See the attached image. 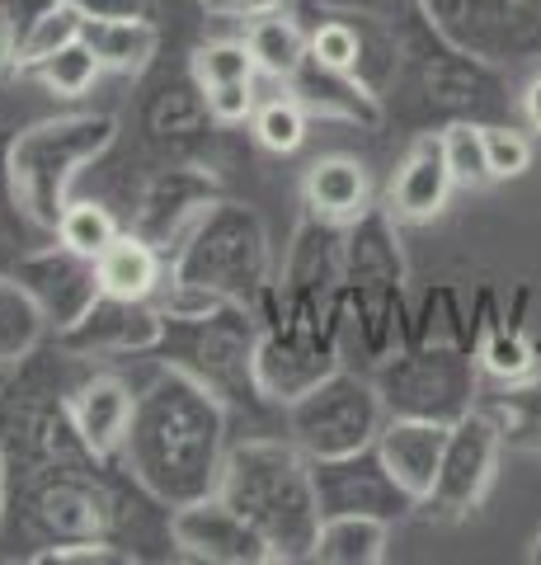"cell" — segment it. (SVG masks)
I'll return each instance as SVG.
<instances>
[{
  "label": "cell",
  "mask_w": 541,
  "mask_h": 565,
  "mask_svg": "<svg viewBox=\"0 0 541 565\" xmlns=\"http://www.w3.org/2000/svg\"><path fill=\"white\" fill-rule=\"evenodd\" d=\"M226 452H231L226 405L184 367L165 363L137 392L132 429L118 457H123V471L142 481V490H151L165 509H180L217 494Z\"/></svg>",
  "instance_id": "6da1fadb"
},
{
  "label": "cell",
  "mask_w": 541,
  "mask_h": 565,
  "mask_svg": "<svg viewBox=\"0 0 541 565\" xmlns=\"http://www.w3.org/2000/svg\"><path fill=\"white\" fill-rule=\"evenodd\" d=\"M217 494L269 537L273 561H311L325 514L311 457L288 434H246L231 444Z\"/></svg>",
  "instance_id": "7a4b0ae2"
},
{
  "label": "cell",
  "mask_w": 541,
  "mask_h": 565,
  "mask_svg": "<svg viewBox=\"0 0 541 565\" xmlns=\"http://www.w3.org/2000/svg\"><path fill=\"white\" fill-rule=\"evenodd\" d=\"M118 141V118L113 114H66V118H43L33 128L14 132L10 147V170H14V193L33 232H52L66 203H72V184L85 166H95L104 151Z\"/></svg>",
  "instance_id": "3957f363"
},
{
  "label": "cell",
  "mask_w": 541,
  "mask_h": 565,
  "mask_svg": "<svg viewBox=\"0 0 541 565\" xmlns=\"http://www.w3.org/2000/svg\"><path fill=\"white\" fill-rule=\"evenodd\" d=\"M170 278L250 307L255 292L273 278V245L264 217L246 203L217 199L194 232L180 241V250L170 255Z\"/></svg>",
  "instance_id": "277c9868"
},
{
  "label": "cell",
  "mask_w": 541,
  "mask_h": 565,
  "mask_svg": "<svg viewBox=\"0 0 541 565\" xmlns=\"http://www.w3.org/2000/svg\"><path fill=\"white\" fill-rule=\"evenodd\" d=\"M165 321V316H161ZM255 311L246 302H221L207 316H188V321H165L161 349L170 353L165 363L184 367L194 382H203L226 411L231 405H269L255 386V344H259Z\"/></svg>",
  "instance_id": "5b68a950"
},
{
  "label": "cell",
  "mask_w": 541,
  "mask_h": 565,
  "mask_svg": "<svg viewBox=\"0 0 541 565\" xmlns=\"http://www.w3.org/2000/svg\"><path fill=\"white\" fill-rule=\"evenodd\" d=\"M372 382L387 415L457 424L480 401V359L457 344H405L377 363Z\"/></svg>",
  "instance_id": "8992f818"
},
{
  "label": "cell",
  "mask_w": 541,
  "mask_h": 565,
  "mask_svg": "<svg viewBox=\"0 0 541 565\" xmlns=\"http://www.w3.org/2000/svg\"><path fill=\"white\" fill-rule=\"evenodd\" d=\"M381 424H387V411H381L377 382L368 373H354L348 363L316 382L306 396L283 405V429L311 462L368 448Z\"/></svg>",
  "instance_id": "52a82bcc"
},
{
  "label": "cell",
  "mask_w": 541,
  "mask_h": 565,
  "mask_svg": "<svg viewBox=\"0 0 541 565\" xmlns=\"http://www.w3.org/2000/svg\"><path fill=\"white\" fill-rule=\"evenodd\" d=\"M118 500H123V486L104 471V462H95V467H43V471L24 476V509H29V523L39 527L43 546L113 537Z\"/></svg>",
  "instance_id": "ba28073f"
},
{
  "label": "cell",
  "mask_w": 541,
  "mask_h": 565,
  "mask_svg": "<svg viewBox=\"0 0 541 565\" xmlns=\"http://www.w3.org/2000/svg\"><path fill=\"white\" fill-rule=\"evenodd\" d=\"M504 452V434L495 429V419L485 411H470L447 429V448H443V467L433 476L429 490V519H466L470 509H480L485 490L495 481Z\"/></svg>",
  "instance_id": "9c48e42d"
},
{
  "label": "cell",
  "mask_w": 541,
  "mask_h": 565,
  "mask_svg": "<svg viewBox=\"0 0 541 565\" xmlns=\"http://www.w3.org/2000/svg\"><path fill=\"white\" fill-rule=\"evenodd\" d=\"M170 542L180 556L207 561V565H269L273 561L269 537L246 514H236L221 494L170 509Z\"/></svg>",
  "instance_id": "30bf717a"
},
{
  "label": "cell",
  "mask_w": 541,
  "mask_h": 565,
  "mask_svg": "<svg viewBox=\"0 0 541 565\" xmlns=\"http://www.w3.org/2000/svg\"><path fill=\"white\" fill-rule=\"evenodd\" d=\"M311 471H316L321 514H372V519L396 523V519H405L414 509V494L387 471L377 444L348 452V457L311 462Z\"/></svg>",
  "instance_id": "8fae6325"
},
{
  "label": "cell",
  "mask_w": 541,
  "mask_h": 565,
  "mask_svg": "<svg viewBox=\"0 0 541 565\" xmlns=\"http://www.w3.org/2000/svg\"><path fill=\"white\" fill-rule=\"evenodd\" d=\"M221 199L217 193V180L198 166H165L151 174V184L142 189V199H137L132 207V226L128 232H137L142 241H151L155 250H161L165 259L180 250V241L194 232L198 217L207 207H213Z\"/></svg>",
  "instance_id": "7c38bea8"
},
{
  "label": "cell",
  "mask_w": 541,
  "mask_h": 565,
  "mask_svg": "<svg viewBox=\"0 0 541 565\" xmlns=\"http://www.w3.org/2000/svg\"><path fill=\"white\" fill-rule=\"evenodd\" d=\"M335 367H344L339 344L316 340V334L296 330V326H273L259 330L255 344V386L269 405H292L296 396H306L316 382H325Z\"/></svg>",
  "instance_id": "4fadbf2b"
},
{
  "label": "cell",
  "mask_w": 541,
  "mask_h": 565,
  "mask_svg": "<svg viewBox=\"0 0 541 565\" xmlns=\"http://www.w3.org/2000/svg\"><path fill=\"white\" fill-rule=\"evenodd\" d=\"M14 278L29 288V297L47 316L52 334H62L66 326H76L85 311L99 302V264L90 255H76L72 245H47L14 264Z\"/></svg>",
  "instance_id": "5bb4252c"
},
{
  "label": "cell",
  "mask_w": 541,
  "mask_h": 565,
  "mask_svg": "<svg viewBox=\"0 0 541 565\" xmlns=\"http://www.w3.org/2000/svg\"><path fill=\"white\" fill-rule=\"evenodd\" d=\"M165 321L155 302H128V297L99 292V302L76 326L57 334V349L76 359H104V353H155L161 349Z\"/></svg>",
  "instance_id": "9a60e30c"
},
{
  "label": "cell",
  "mask_w": 541,
  "mask_h": 565,
  "mask_svg": "<svg viewBox=\"0 0 541 565\" xmlns=\"http://www.w3.org/2000/svg\"><path fill=\"white\" fill-rule=\"evenodd\" d=\"M447 429H452V424L387 415V424H381L377 438H372L377 452H381V462H387V471L414 494V504H424L429 490H433V476H439V467H443Z\"/></svg>",
  "instance_id": "2e32d148"
},
{
  "label": "cell",
  "mask_w": 541,
  "mask_h": 565,
  "mask_svg": "<svg viewBox=\"0 0 541 565\" xmlns=\"http://www.w3.org/2000/svg\"><path fill=\"white\" fill-rule=\"evenodd\" d=\"M132 411H137V392H132L123 377H113V373H90L72 392V415H76L80 438L99 457H109V462L128 444Z\"/></svg>",
  "instance_id": "e0dca14e"
},
{
  "label": "cell",
  "mask_w": 541,
  "mask_h": 565,
  "mask_svg": "<svg viewBox=\"0 0 541 565\" xmlns=\"http://www.w3.org/2000/svg\"><path fill=\"white\" fill-rule=\"evenodd\" d=\"M452 184H457V180H452V170H447L439 132L414 137V147H410L405 161H400L396 184H391L396 222H429V217H439V212L447 207Z\"/></svg>",
  "instance_id": "ac0fdd59"
},
{
  "label": "cell",
  "mask_w": 541,
  "mask_h": 565,
  "mask_svg": "<svg viewBox=\"0 0 541 565\" xmlns=\"http://www.w3.org/2000/svg\"><path fill=\"white\" fill-rule=\"evenodd\" d=\"M292 85V99L302 104L306 114H321V118H344V122H363V128H377L381 109H377V95L363 85L358 76L348 71H329L316 57H306L302 66L288 76Z\"/></svg>",
  "instance_id": "d6986e66"
},
{
  "label": "cell",
  "mask_w": 541,
  "mask_h": 565,
  "mask_svg": "<svg viewBox=\"0 0 541 565\" xmlns=\"http://www.w3.org/2000/svg\"><path fill=\"white\" fill-rule=\"evenodd\" d=\"M302 199L306 212H316L325 222H339L348 226L354 217L372 207V189H368V170H363L354 156H325L306 170V184H302Z\"/></svg>",
  "instance_id": "ffe728a7"
},
{
  "label": "cell",
  "mask_w": 541,
  "mask_h": 565,
  "mask_svg": "<svg viewBox=\"0 0 541 565\" xmlns=\"http://www.w3.org/2000/svg\"><path fill=\"white\" fill-rule=\"evenodd\" d=\"M95 264H99V288L109 297H128V302H151L161 292V282L170 278V259L137 232H123Z\"/></svg>",
  "instance_id": "44dd1931"
},
{
  "label": "cell",
  "mask_w": 541,
  "mask_h": 565,
  "mask_svg": "<svg viewBox=\"0 0 541 565\" xmlns=\"http://www.w3.org/2000/svg\"><path fill=\"white\" fill-rule=\"evenodd\" d=\"M391 546V523L372 514H325L311 561L325 565H381Z\"/></svg>",
  "instance_id": "7402d4cb"
},
{
  "label": "cell",
  "mask_w": 541,
  "mask_h": 565,
  "mask_svg": "<svg viewBox=\"0 0 541 565\" xmlns=\"http://www.w3.org/2000/svg\"><path fill=\"white\" fill-rule=\"evenodd\" d=\"M80 39L95 47L104 71L142 76L155 57V47H161V29H155V20H85Z\"/></svg>",
  "instance_id": "603a6c76"
},
{
  "label": "cell",
  "mask_w": 541,
  "mask_h": 565,
  "mask_svg": "<svg viewBox=\"0 0 541 565\" xmlns=\"http://www.w3.org/2000/svg\"><path fill=\"white\" fill-rule=\"evenodd\" d=\"M207 122H213V114H207V99H203L198 81L194 85H165L147 109V132H151L155 147H165L170 156H180L184 147L203 141Z\"/></svg>",
  "instance_id": "cb8c5ba5"
},
{
  "label": "cell",
  "mask_w": 541,
  "mask_h": 565,
  "mask_svg": "<svg viewBox=\"0 0 541 565\" xmlns=\"http://www.w3.org/2000/svg\"><path fill=\"white\" fill-rule=\"evenodd\" d=\"M47 316L14 274H0V367H20L47 334Z\"/></svg>",
  "instance_id": "d4e9b609"
},
{
  "label": "cell",
  "mask_w": 541,
  "mask_h": 565,
  "mask_svg": "<svg viewBox=\"0 0 541 565\" xmlns=\"http://www.w3.org/2000/svg\"><path fill=\"white\" fill-rule=\"evenodd\" d=\"M246 43L255 52V62L264 76L273 81H288L296 66L311 57V39L302 33V24L288 20L283 10H269V14H255L246 24Z\"/></svg>",
  "instance_id": "484cf974"
},
{
  "label": "cell",
  "mask_w": 541,
  "mask_h": 565,
  "mask_svg": "<svg viewBox=\"0 0 541 565\" xmlns=\"http://www.w3.org/2000/svg\"><path fill=\"white\" fill-rule=\"evenodd\" d=\"M504 392L495 401H476V411L495 419L504 444L518 448H541V373L522 382H499Z\"/></svg>",
  "instance_id": "4316f807"
},
{
  "label": "cell",
  "mask_w": 541,
  "mask_h": 565,
  "mask_svg": "<svg viewBox=\"0 0 541 565\" xmlns=\"http://www.w3.org/2000/svg\"><path fill=\"white\" fill-rule=\"evenodd\" d=\"M410 344H457V349H470L476 353V330H470V311L462 307L457 288H447V282H439V288L424 292V302H419L410 311Z\"/></svg>",
  "instance_id": "83f0119b"
},
{
  "label": "cell",
  "mask_w": 541,
  "mask_h": 565,
  "mask_svg": "<svg viewBox=\"0 0 541 565\" xmlns=\"http://www.w3.org/2000/svg\"><path fill=\"white\" fill-rule=\"evenodd\" d=\"M33 81H43V90H52L57 99H80L90 85L104 76V66L95 57V47L85 39H72L66 47L47 52V57H39L33 66H24Z\"/></svg>",
  "instance_id": "f1b7e54d"
},
{
  "label": "cell",
  "mask_w": 541,
  "mask_h": 565,
  "mask_svg": "<svg viewBox=\"0 0 541 565\" xmlns=\"http://www.w3.org/2000/svg\"><path fill=\"white\" fill-rule=\"evenodd\" d=\"M118 236H123V226H118L113 212L95 199H72L62 212V222H57V241L72 245L76 255H90V259H99Z\"/></svg>",
  "instance_id": "f546056e"
},
{
  "label": "cell",
  "mask_w": 541,
  "mask_h": 565,
  "mask_svg": "<svg viewBox=\"0 0 541 565\" xmlns=\"http://www.w3.org/2000/svg\"><path fill=\"white\" fill-rule=\"evenodd\" d=\"M476 359H480V373L495 377V382L537 377V344L522 334V326H509V321H499L490 334H485Z\"/></svg>",
  "instance_id": "4dcf8cb0"
},
{
  "label": "cell",
  "mask_w": 541,
  "mask_h": 565,
  "mask_svg": "<svg viewBox=\"0 0 541 565\" xmlns=\"http://www.w3.org/2000/svg\"><path fill=\"white\" fill-rule=\"evenodd\" d=\"M439 141H443L447 170H452V180H457V184H466V189L495 184L490 161H485V122H476V118H452L447 128L439 132Z\"/></svg>",
  "instance_id": "1f68e13d"
},
{
  "label": "cell",
  "mask_w": 541,
  "mask_h": 565,
  "mask_svg": "<svg viewBox=\"0 0 541 565\" xmlns=\"http://www.w3.org/2000/svg\"><path fill=\"white\" fill-rule=\"evenodd\" d=\"M250 122H255V141L264 151H273V156H292L306 141V109L292 95L269 99V104H255Z\"/></svg>",
  "instance_id": "d6a6232c"
},
{
  "label": "cell",
  "mask_w": 541,
  "mask_h": 565,
  "mask_svg": "<svg viewBox=\"0 0 541 565\" xmlns=\"http://www.w3.org/2000/svg\"><path fill=\"white\" fill-rule=\"evenodd\" d=\"M259 62L246 39H213L194 47V81L198 85H221V81H255Z\"/></svg>",
  "instance_id": "836d02e7"
},
{
  "label": "cell",
  "mask_w": 541,
  "mask_h": 565,
  "mask_svg": "<svg viewBox=\"0 0 541 565\" xmlns=\"http://www.w3.org/2000/svg\"><path fill=\"white\" fill-rule=\"evenodd\" d=\"M80 29H85V14H80L76 6H66V0H62V6H57V10H47L43 20L33 24L29 39L20 43V71H24V66H33L39 57H47V52L66 47L72 39H80Z\"/></svg>",
  "instance_id": "e575fe53"
},
{
  "label": "cell",
  "mask_w": 541,
  "mask_h": 565,
  "mask_svg": "<svg viewBox=\"0 0 541 565\" xmlns=\"http://www.w3.org/2000/svg\"><path fill=\"white\" fill-rule=\"evenodd\" d=\"M311 57H316L321 66H329V71H348L354 76L358 71V57H363V33H358V24L348 20H325V24H316V33H311Z\"/></svg>",
  "instance_id": "d590c367"
},
{
  "label": "cell",
  "mask_w": 541,
  "mask_h": 565,
  "mask_svg": "<svg viewBox=\"0 0 541 565\" xmlns=\"http://www.w3.org/2000/svg\"><path fill=\"white\" fill-rule=\"evenodd\" d=\"M485 161L495 180H518L532 166V141L513 122H485Z\"/></svg>",
  "instance_id": "8d00e7d4"
},
{
  "label": "cell",
  "mask_w": 541,
  "mask_h": 565,
  "mask_svg": "<svg viewBox=\"0 0 541 565\" xmlns=\"http://www.w3.org/2000/svg\"><path fill=\"white\" fill-rule=\"evenodd\" d=\"M33 561L43 565H132L137 556L123 542L113 537H85V542H62V546H43Z\"/></svg>",
  "instance_id": "74e56055"
},
{
  "label": "cell",
  "mask_w": 541,
  "mask_h": 565,
  "mask_svg": "<svg viewBox=\"0 0 541 565\" xmlns=\"http://www.w3.org/2000/svg\"><path fill=\"white\" fill-rule=\"evenodd\" d=\"M10 147H14V132L0 128V241H20V232L29 226L24 207H20V193H14V170H10Z\"/></svg>",
  "instance_id": "f35d334b"
},
{
  "label": "cell",
  "mask_w": 541,
  "mask_h": 565,
  "mask_svg": "<svg viewBox=\"0 0 541 565\" xmlns=\"http://www.w3.org/2000/svg\"><path fill=\"white\" fill-rule=\"evenodd\" d=\"M207 114L213 122H246L255 114V81H221V85H203Z\"/></svg>",
  "instance_id": "ab89813d"
},
{
  "label": "cell",
  "mask_w": 541,
  "mask_h": 565,
  "mask_svg": "<svg viewBox=\"0 0 541 565\" xmlns=\"http://www.w3.org/2000/svg\"><path fill=\"white\" fill-rule=\"evenodd\" d=\"M85 20H155L151 0H66Z\"/></svg>",
  "instance_id": "60d3db41"
},
{
  "label": "cell",
  "mask_w": 541,
  "mask_h": 565,
  "mask_svg": "<svg viewBox=\"0 0 541 565\" xmlns=\"http://www.w3.org/2000/svg\"><path fill=\"white\" fill-rule=\"evenodd\" d=\"M57 6H62V0H0V14H6V20H10L14 39L24 43L29 33H33V24H39L47 10H57Z\"/></svg>",
  "instance_id": "b9f144b4"
},
{
  "label": "cell",
  "mask_w": 541,
  "mask_h": 565,
  "mask_svg": "<svg viewBox=\"0 0 541 565\" xmlns=\"http://www.w3.org/2000/svg\"><path fill=\"white\" fill-rule=\"evenodd\" d=\"M213 14H246V20H255V14H269V10H283V0H203Z\"/></svg>",
  "instance_id": "7bdbcfd3"
},
{
  "label": "cell",
  "mask_w": 541,
  "mask_h": 565,
  "mask_svg": "<svg viewBox=\"0 0 541 565\" xmlns=\"http://www.w3.org/2000/svg\"><path fill=\"white\" fill-rule=\"evenodd\" d=\"M522 118H528V128L532 132H541V76L522 90Z\"/></svg>",
  "instance_id": "ee69618b"
},
{
  "label": "cell",
  "mask_w": 541,
  "mask_h": 565,
  "mask_svg": "<svg viewBox=\"0 0 541 565\" xmlns=\"http://www.w3.org/2000/svg\"><path fill=\"white\" fill-rule=\"evenodd\" d=\"M414 6L424 10V20H429L433 29H439V24H447V20H452V10H457L462 0H414Z\"/></svg>",
  "instance_id": "f6af8a7d"
},
{
  "label": "cell",
  "mask_w": 541,
  "mask_h": 565,
  "mask_svg": "<svg viewBox=\"0 0 541 565\" xmlns=\"http://www.w3.org/2000/svg\"><path fill=\"white\" fill-rule=\"evenodd\" d=\"M0 66H20V39H14L6 14H0Z\"/></svg>",
  "instance_id": "bcb514c9"
},
{
  "label": "cell",
  "mask_w": 541,
  "mask_h": 565,
  "mask_svg": "<svg viewBox=\"0 0 541 565\" xmlns=\"http://www.w3.org/2000/svg\"><path fill=\"white\" fill-rule=\"evenodd\" d=\"M6 509H10V467H6V452H0V527H6Z\"/></svg>",
  "instance_id": "7dc6e473"
},
{
  "label": "cell",
  "mask_w": 541,
  "mask_h": 565,
  "mask_svg": "<svg viewBox=\"0 0 541 565\" xmlns=\"http://www.w3.org/2000/svg\"><path fill=\"white\" fill-rule=\"evenodd\" d=\"M528 561H532V565H541V533L532 537V552H528Z\"/></svg>",
  "instance_id": "c3c4849f"
},
{
  "label": "cell",
  "mask_w": 541,
  "mask_h": 565,
  "mask_svg": "<svg viewBox=\"0 0 541 565\" xmlns=\"http://www.w3.org/2000/svg\"><path fill=\"white\" fill-rule=\"evenodd\" d=\"M6 382H10V367H0V392H6Z\"/></svg>",
  "instance_id": "681fc988"
}]
</instances>
